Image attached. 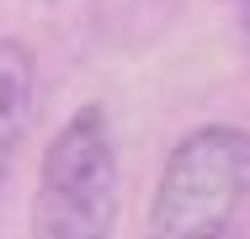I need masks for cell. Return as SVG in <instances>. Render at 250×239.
<instances>
[{
  "instance_id": "obj_1",
  "label": "cell",
  "mask_w": 250,
  "mask_h": 239,
  "mask_svg": "<svg viewBox=\"0 0 250 239\" xmlns=\"http://www.w3.org/2000/svg\"><path fill=\"white\" fill-rule=\"evenodd\" d=\"M117 229V143L106 106L85 101L43 149L32 191V239H112Z\"/></svg>"
},
{
  "instance_id": "obj_2",
  "label": "cell",
  "mask_w": 250,
  "mask_h": 239,
  "mask_svg": "<svg viewBox=\"0 0 250 239\" xmlns=\"http://www.w3.org/2000/svg\"><path fill=\"white\" fill-rule=\"evenodd\" d=\"M250 197V133L208 122L170 149L149 202V239H234Z\"/></svg>"
},
{
  "instance_id": "obj_3",
  "label": "cell",
  "mask_w": 250,
  "mask_h": 239,
  "mask_svg": "<svg viewBox=\"0 0 250 239\" xmlns=\"http://www.w3.org/2000/svg\"><path fill=\"white\" fill-rule=\"evenodd\" d=\"M38 117V59L21 38H0V186Z\"/></svg>"
},
{
  "instance_id": "obj_4",
  "label": "cell",
  "mask_w": 250,
  "mask_h": 239,
  "mask_svg": "<svg viewBox=\"0 0 250 239\" xmlns=\"http://www.w3.org/2000/svg\"><path fill=\"white\" fill-rule=\"evenodd\" d=\"M229 11H234V27H240V38L250 48V0H229Z\"/></svg>"
}]
</instances>
